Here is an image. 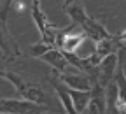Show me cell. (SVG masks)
I'll return each mask as SVG.
<instances>
[{"label":"cell","instance_id":"cell-1","mask_svg":"<svg viewBox=\"0 0 126 114\" xmlns=\"http://www.w3.org/2000/svg\"><path fill=\"white\" fill-rule=\"evenodd\" d=\"M63 12L70 18L72 23H75L86 34V39H89L93 42L103 40V39L112 35L105 28L103 23H100L98 19L88 16V12H86L81 0H65V2H63Z\"/></svg>","mask_w":126,"mask_h":114},{"label":"cell","instance_id":"cell-2","mask_svg":"<svg viewBox=\"0 0 126 114\" xmlns=\"http://www.w3.org/2000/svg\"><path fill=\"white\" fill-rule=\"evenodd\" d=\"M0 77L9 81V83L14 86V90H16V93H18L19 98H26L30 102L46 105V93H44V90H40L39 86L28 83L21 74L14 72V70H0Z\"/></svg>","mask_w":126,"mask_h":114},{"label":"cell","instance_id":"cell-3","mask_svg":"<svg viewBox=\"0 0 126 114\" xmlns=\"http://www.w3.org/2000/svg\"><path fill=\"white\" fill-rule=\"evenodd\" d=\"M0 112L7 114H49L51 109L26 98H0Z\"/></svg>","mask_w":126,"mask_h":114},{"label":"cell","instance_id":"cell-4","mask_svg":"<svg viewBox=\"0 0 126 114\" xmlns=\"http://www.w3.org/2000/svg\"><path fill=\"white\" fill-rule=\"evenodd\" d=\"M30 12H32V18H33L37 28H39V34L42 37V42H47L54 46V39H56V32H58V26L53 25L49 19H47L46 12L42 11L40 7V0H32V7H30Z\"/></svg>","mask_w":126,"mask_h":114},{"label":"cell","instance_id":"cell-5","mask_svg":"<svg viewBox=\"0 0 126 114\" xmlns=\"http://www.w3.org/2000/svg\"><path fill=\"white\" fill-rule=\"evenodd\" d=\"M119 44H121V40L117 39V34H112L110 37H107V39H103V40L94 42V51H93L89 56H86V58H88V61H89L91 65H100L109 55L117 53Z\"/></svg>","mask_w":126,"mask_h":114},{"label":"cell","instance_id":"cell-6","mask_svg":"<svg viewBox=\"0 0 126 114\" xmlns=\"http://www.w3.org/2000/svg\"><path fill=\"white\" fill-rule=\"evenodd\" d=\"M88 114H107V95L105 86H102L98 81H94L91 86V96L88 102Z\"/></svg>","mask_w":126,"mask_h":114},{"label":"cell","instance_id":"cell-7","mask_svg":"<svg viewBox=\"0 0 126 114\" xmlns=\"http://www.w3.org/2000/svg\"><path fill=\"white\" fill-rule=\"evenodd\" d=\"M56 77L61 81L67 88H74V90H82V91H91V79L82 74V72H56Z\"/></svg>","mask_w":126,"mask_h":114},{"label":"cell","instance_id":"cell-8","mask_svg":"<svg viewBox=\"0 0 126 114\" xmlns=\"http://www.w3.org/2000/svg\"><path fill=\"white\" fill-rule=\"evenodd\" d=\"M40 60H44L46 63H49L58 74H61V72H79L75 67H72V65L67 61V58L63 56L61 49H58V47H51L49 51H46L40 56Z\"/></svg>","mask_w":126,"mask_h":114},{"label":"cell","instance_id":"cell-9","mask_svg":"<svg viewBox=\"0 0 126 114\" xmlns=\"http://www.w3.org/2000/svg\"><path fill=\"white\" fill-rule=\"evenodd\" d=\"M47 81H49V84L53 86V90L58 93V98H60V102H61L63 109H65V112H67V114H79V112L75 111L74 104H72V96L68 95L67 86L63 84L58 77H47Z\"/></svg>","mask_w":126,"mask_h":114},{"label":"cell","instance_id":"cell-10","mask_svg":"<svg viewBox=\"0 0 126 114\" xmlns=\"http://www.w3.org/2000/svg\"><path fill=\"white\" fill-rule=\"evenodd\" d=\"M0 49H2L9 58H16L21 56L19 46L16 44V40L12 39V35L7 32V25L0 21Z\"/></svg>","mask_w":126,"mask_h":114},{"label":"cell","instance_id":"cell-11","mask_svg":"<svg viewBox=\"0 0 126 114\" xmlns=\"http://www.w3.org/2000/svg\"><path fill=\"white\" fill-rule=\"evenodd\" d=\"M68 90V95L72 96V104L75 107V111L79 114H82L88 107V102H89V96H91V91H82V90H74V88H67Z\"/></svg>","mask_w":126,"mask_h":114},{"label":"cell","instance_id":"cell-12","mask_svg":"<svg viewBox=\"0 0 126 114\" xmlns=\"http://www.w3.org/2000/svg\"><path fill=\"white\" fill-rule=\"evenodd\" d=\"M51 47H54V46L47 44V42H35V44H32V46L28 47V55H30L32 58H40L46 51H49Z\"/></svg>","mask_w":126,"mask_h":114},{"label":"cell","instance_id":"cell-13","mask_svg":"<svg viewBox=\"0 0 126 114\" xmlns=\"http://www.w3.org/2000/svg\"><path fill=\"white\" fill-rule=\"evenodd\" d=\"M0 21H2V23H7V16L4 14V5H2V0H0Z\"/></svg>","mask_w":126,"mask_h":114},{"label":"cell","instance_id":"cell-14","mask_svg":"<svg viewBox=\"0 0 126 114\" xmlns=\"http://www.w3.org/2000/svg\"><path fill=\"white\" fill-rule=\"evenodd\" d=\"M12 2L14 0H5V4H4V14L7 16V12H9V9H11V5H12Z\"/></svg>","mask_w":126,"mask_h":114},{"label":"cell","instance_id":"cell-15","mask_svg":"<svg viewBox=\"0 0 126 114\" xmlns=\"http://www.w3.org/2000/svg\"><path fill=\"white\" fill-rule=\"evenodd\" d=\"M117 39H119L121 42H126V30L121 32V34H117Z\"/></svg>","mask_w":126,"mask_h":114},{"label":"cell","instance_id":"cell-16","mask_svg":"<svg viewBox=\"0 0 126 114\" xmlns=\"http://www.w3.org/2000/svg\"><path fill=\"white\" fill-rule=\"evenodd\" d=\"M110 114H121V112H119L117 109H114V111H112V112H110Z\"/></svg>","mask_w":126,"mask_h":114},{"label":"cell","instance_id":"cell-17","mask_svg":"<svg viewBox=\"0 0 126 114\" xmlns=\"http://www.w3.org/2000/svg\"><path fill=\"white\" fill-rule=\"evenodd\" d=\"M0 114H7V112H0Z\"/></svg>","mask_w":126,"mask_h":114}]
</instances>
